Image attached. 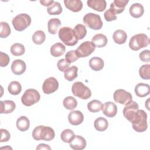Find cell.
I'll return each mask as SVG.
<instances>
[{
	"mask_svg": "<svg viewBox=\"0 0 150 150\" xmlns=\"http://www.w3.org/2000/svg\"><path fill=\"white\" fill-rule=\"evenodd\" d=\"M128 0H115L110 5V9L117 15L122 13L127 4L128 3Z\"/></svg>",
	"mask_w": 150,
	"mask_h": 150,
	"instance_id": "obj_17",
	"label": "cell"
},
{
	"mask_svg": "<svg viewBox=\"0 0 150 150\" xmlns=\"http://www.w3.org/2000/svg\"><path fill=\"white\" fill-rule=\"evenodd\" d=\"M113 98L116 103L125 105L132 101L131 94L123 89H118L115 90L113 95Z\"/></svg>",
	"mask_w": 150,
	"mask_h": 150,
	"instance_id": "obj_11",
	"label": "cell"
},
{
	"mask_svg": "<svg viewBox=\"0 0 150 150\" xmlns=\"http://www.w3.org/2000/svg\"><path fill=\"white\" fill-rule=\"evenodd\" d=\"M12 23L15 30L23 31L30 25L31 18L26 13H21L12 19Z\"/></svg>",
	"mask_w": 150,
	"mask_h": 150,
	"instance_id": "obj_6",
	"label": "cell"
},
{
	"mask_svg": "<svg viewBox=\"0 0 150 150\" xmlns=\"http://www.w3.org/2000/svg\"><path fill=\"white\" fill-rule=\"evenodd\" d=\"M68 120L73 125H78L82 123L84 120L83 113L79 110L71 111L68 115Z\"/></svg>",
	"mask_w": 150,
	"mask_h": 150,
	"instance_id": "obj_14",
	"label": "cell"
},
{
	"mask_svg": "<svg viewBox=\"0 0 150 150\" xmlns=\"http://www.w3.org/2000/svg\"><path fill=\"white\" fill-rule=\"evenodd\" d=\"M75 135L74 132L70 129H64L60 135L61 139L66 143H70L73 139Z\"/></svg>",
	"mask_w": 150,
	"mask_h": 150,
	"instance_id": "obj_38",
	"label": "cell"
},
{
	"mask_svg": "<svg viewBox=\"0 0 150 150\" xmlns=\"http://www.w3.org/2000/svg\"><path fill=\"white\" fill-rule=\"evenodd\" d=\"M75 35L78 40L83 39L87 34V29L84 25L82 24L77 25L73 29Z\"/></svg>",
	"mask_w": 150,
	"mask_h": 150,
	"instance_id": "obj_33",
	"label": "cell"
},
{
	"mask_svg": "<svg viewBox=\"0 0 150 150\" xmlns=\"http://www.w3.org/2000/svg\"><path fill=\"white\" fill-rule=\"evenodd\" d=\"M61 25V21L58 18H52L48 21V31L50 34L55 35L59 26Z\"/></svg>",
	"mask_w": 150,
	"mask_h": 150,
	"instance_id": "obj_28",
	"label": "cell"
},
{
	"mask_svg": "<svg viewBox=\"0 0 150 150\" xmlns=\"http://www.w3.org/2000/svg\"><path fill=\"white\" fill-rule=\"evenodd\" d=\"M71 91L74 96L83 100H87L91 96L90 89L81 81H76L73 84Z\"/></svg>",
	"mask_w": 150,
	"mask_h": 150,
	"instance_id": "obj_5",
	"label": "cell"
},
{
	"mask_svg": "<svg viewBox=\"0 0 150 150\" xmlns=\"http://www.w3.org/2000/svg\"><path fill=\"white\" fill-rule=\"evenodd\" d=\"M149 42L148 36L144 33H139L134 35L129 40V47L134 51L146 47Z\"/></svg>",
	"mask_w": 150,
	"mask_h": 150,
	"instance_id": "obj_3",
	"label": "cell"
},
{
	"mask_svg": "<svg viewBox=\"0 0 150 150\" xmlns=\"http://www.w3.org/2000/svg\"><path fill=\"white\" fill-rule=\"evenodd\" d=\"M91 42L93 43L97 47H103L106 46L108 40L107 37L101 33H98L95 35L92 39Z\"/></svg>",
	"mask_w": 150,
	"mask_h": 150,
	"instance_id": "obj_23",
	"label": "cell"
},
{
	"mask_svg": "<svg viewBox=\"0 0 150 150\" xmlns=\"http://www.w3.org/2000/svg\"><path fill=\"white\" fill-rule=\"evenodd\" d=\"M105 19L108 22H111L117 19V16L114 12L110 8L107 10L104 13Z\"/></svg>",
	"mask_w": 150,
	"mask_h": 150,
	"instance_id": "obj_43",
	"label": "cell"
},
{
	"mask_svg": "<svg viewBox=\"0 0 150 150\" xmlns=\"http://www.w3.org/2000/svg\"><path fill=\"white\" fill-rule=\"evenodd\" d=\"M112 38L115 43L122 45L124 44L127 39V33L121 29H118L114 32L112 35Z\"/></svg>",
	"mask_w": 150,
	"mask_h": 150,
	"instance_id": "obj_24",
	"label": "cell"
},
{
	"mask_svg": "<svg viewBox=\"0 0 150 150\" xmlns=\"http://www.w3.org/2000/svg\"><path fill=\"white\" fill-rule=\"evenodd\" d=\"M78 68L75 66H73L68 68L64 73V77L66 80L71 81L77 77Z\"/></svg>",
	"mask_w": 150,
	"mask_h": 150,
	"instance_id": "obj_30",
	"label": "cell"
},
{
	"mask_svg": "<svg viewBox=\"0 0 150 150\" xmlns=\"http://www.w3.org/2000/svg\"><path fill=\"white\" fill-rule=\"evenodd\" d=\"M78 59H79V57L77 56L76 50H72L67 52L65 55L66 60L70 64L73 62H74Z\"/></svg>",
	"mask_w": 150,
	"mask_h": 150,
	"instance_id": "obj_41",
	"label": "cell"
},
{
	"mask_svg": "<svg viewBox=\"0 0 150 150\" xmlns=\"http://www.w3.org/2000/svg\"><path fill=\"white\" fill-rule=\"evenodd\" d=\"M55 136V133L53 128L50 127L39 125L34 128L32 131V137L35 140H44L50 141Z\"/></svg>",
	"mask_w": 150,
	"mask_h": 150,
	"instance_id": "obj_1",
	"label": "cell"
},
{
	"mask_svg": "<svg viewBox=\"0 0 150 150\" xmlns=\"http://www.w3.org/2000/svg\"><path fill=\"white\" fill-rule=\"evenodd\" d=\"M64 107L69 110H73L76 108L77 105V101L76 98L71 96H67L64 100L63 102Z\"/></svg>",
	"mask_w": 150,
	"mask_h": 150,
	"instance_id": "obj_35",
	"label": "cell"
},
{
	"mask_svg": "<svg viewBox=\"0 0 150 150\" xmlns=\"http://www.w3.org/2000/svg\"><path fill=\"white\" fill-rule=\"evenodd\" d=\"M139 74L140 77L144 80L150 79V64H144L139 67Z\"/></svg>",
	"mask_w": 150,
	"mask_h": 150,
	"instance_id": "obj_39",
	"label": "cell"
},
{
	"mask_svg": "<svg viewBox=\"0 0 150 150\" xmlns=\"http://www.w3.org/2000/svg\"><path fill=\"white\" fill-rule=\"evenodd\" d=\"M149 53H150V52L149 50H144L142 51L139 55L140 60L144 62H146V63L149 62L150 61Z\"/></svg>",
	"mask_w": 150,
	"mask_h": 150,
	"instance_id": "obj_46",
	"label": "cell"
},
{
	"mask_svg": "<svg viewBox=\"0 0 150 150\" xmlns=\"http://www.w3.org/2000/svg\"><path fill=\"white\" fill-rule=\"evenodd\" d=\"M66 51L65 46L61 43H56L50 47V54L53 57H59L62 56Z\"/></svg>",
	"mask_w": 150,
	"mask_h": 150,
	"instance_id": "obj_26",
	"label": "cell"
},
{
	"mask_svg": "<svg viewBox=\"0 0 150 150\" xmlns=\"http://www.w3.org/2000/svg\"><path fill=\"white\" fill-rule=\"evenodd\" d=\"M40 3L45 6H49L54 3V1L53 0H49V1H43L42 0V1H40Z\"/></svg>",
	"mask_w": 150,
	"mask_h": 150,
	"instance_id": "obj_48",
	"label": "cell"
},
{
	"mask_svg": "<svg viewBox=\"0 0 150 150\" xmlns=\"http://www.w3.org/2000/svg\"><path fill=\"white\" fill-rule=\"evenodd\" d=\"M146 120V113L142 110H138L137 116L134 121L131 122L133 129L138 132L145 131L148 128Z\"/></svg>",
	"mask_w": 150,
	"mask_h": 150,
	"instance_id": "obj_4",
	"label": "cell"
},
{
	"mask_svg": "<svg viewBox=\"0 0 150 150\" xmlns=\"http://www.w3.org/2000/svg\"><path fill=\"white\" fill-rule=\"evenodd\" d=\"M40 98L39 93L35 89L26 90L21 97V101L25 106H31L38 103Z\"/></svg>",
	"mask_w": 150,
	"mask_h": 150,
	"instance_id": "obj_7",
	"label": "cell"
},
{
	"mask_svg": "<svg viewBox=\"0 0 150 150\" xmlns=\"http://www.w3.org/2000/svg\"><path fill=\"white\" fill-rule=\"evenodd\" d=\"M87 4L88 7L98 12L104 11L107 6L106 1L104 0H88Z\"/></svg>",
	"mask_w": 150,
	"mask_h": 150,
	"instance_id": "obj_18",
	"label": "cell"
},
{
	"mask_svg": "<svg viewBox=\"0 0 150 150\" xmlns=\"http://www.w3.org/2000/svg\"><path fill=\"white\" fill-rule=\"evenodd\" d=\"M96 47L92 42H84L76 50V54L79 58L87 57L94 51Z\"/></svg>",
	"mask_w": 150,
	"mask_h": 150,
	"instance_id": "obj_9",
	"label": "cell"
},
{
	"mask_svg": "<svg viewBox=\"0 0 150 150\" xmlns=\"http://www.w3.org/2000/svg\"><path fill=\"white\" fill-rule=\"evenodd\" d=\"M83 22L89 28L93 30H99L103 26V22L100 15L88 13L83 17Z\"/></svg>",
	"mask_w": 150,
	"mask_h": 150,
	"instance_id": "obj_8",
	"label": "cell"
},
{
	"mask_svg": "<svg viewBox=\"0 0 150 150\" xmlns=\"http://www.w3.org/2000/svg\"><path fill=\"white\" fill-rule=\"evenodd\" d=\"M11 53L15 56H22L25 53V49L24 46L19 43H15L13 44L10 49Z\"/></svg>",
	"mask_w": 150,
	"mask_h": 150,
	"instance_id": "obj_31",
	"label": "cell"
},
{
	"mask_svg": "<svg viewBox=\"0 0 150 150\" xmlns=\"http://www.w3.org/2000/svg\"><path fill=\"white\" fill-rule=\"evenodd\" d=\"M94 128L98 131H104L108 128V122L107 120L103 117H98L94 121Z\"/></svg>",
	"mask_w": 150,
	"mask_h": 150,
	"instance_id": "obj_29",
	"label": "cell"
},
{
	"mask_svg": "<svg viewBox=\"0 0 150 150\" xmlns=\"http://www.w3.org/2000/svg\"><path fill=\"white\" fill-rule=\"evenodd\" d=\"M69 66L70 63H68L65 59H60L57 63L58 69L62 72H64L68 68H69Z\"/></svg>",
	"mask_w": 150,
	"mask_h": 150,
	"instance_id": "obj_42",
	"label": "cell"
},
{
	"mask_svg": "<svg viewBox=\"0 0 150 150\" xmlns=\"http://www.w3.org/2000/svg\"><path fill=\"white\" fill-rule=\"evenodd\" d=\"M63 9L60 4L58 2H54L49 7L47 8V13L50 15H60L62 12Z\"/></svg>",
	"mask_w": 150,
	"mask_h": 150,
	"instance_id": "obj_36",
	"label": "cell"
},
{
	"mask_svg": "<svg viewBox=\"0 0 150 150\" xmlns=\"http://www.w3.org/2000/svg\"><path fill=\"white\" fill-rule=\"evenodd\" d=\"M90 68L94 71H100L102 70L104 66L103 60L98 57H93L89 61Z\"/></svg>",
	"mask_w": 150,
	"mask_h": 150,
	"instance_id": "obj_25",
	"label": "cell"
},
{
	"mask_svg": "<svg viewBox=\"0 0 150 150\" xmlns=\"http://www.w3.org/2000/svg\"><path fill=\"white\" fill-rule=\"evenodd\" d=\"M0 113L9 114L12 112L16 107L15 103L12 100H5L0 101Z\"/></svg>",
	"mask_w": 150,
	"mask_h": 150,
	"instance_id": "obj_19",
	"label": "cell"
},
{
	"mask_svg": "<svg viewBox=\"0 0 150 150\" xmlns=\"http://www.w3.org/2000/svg\"><path fill=\"white\" fill-rule=\"evenodd\" d=\"M64 4L68 9L74 12L80 11L83 8V3L80 0H64Z\"/></svg>",
	"mask_w": 150,
	"mask_h": 150,
	"instance_id": "obj_20",
	"label": "cell"
},
{
	"mask_svg": "<svg viewBox=\"0 0 150 150\" xmlns=\"http://www.w3.org/2000/svg\"><path fill=\"white\" fill-rule=\"evenodd\" d=\"M8 90L12 95H18L22 91V86L18 81H13L9 83Z\"/></svg>",
	"mask_w": 150,
	"mask_h": 150,
	"instance_id": "obj_34",
	"label": "cell"
},
{
	"mask_svg": "<svg viewBox=\"0 0 150 150\" xmlns=\"http://www.w3.org/2000/svg\"><path fill=\"white\" fill-rule=\"evenodd\" d=\"M103 113L108 117H114L117 112V107L115 103L108 101L104 103L102 108Z\"/></svg>",
	"mask_w": 150,
	"mask_h": 150,
	"instance_id": "obj_13",
	"label": "cell"
},
{
	"mask_svg": "<svg viewBox=\"0 0 150 150\" xmlns=\"http://www.w3.org/2000/svg\"><path fill=\"white\" fill-rule=\"evenodd\" d=\"M103 104L97 100H93L87 104V108L91 112H97L102 110Z\"/></svg>",
	"mask_w": 150,
	"mask_h": 150,
	"instance_id": "obj_32",
	"label": "cell"
},
{
	"mask_svg": "<svg viewBox=\"0 0 150 150\" xmlns=\"http://www.w3.org/2000/svg\"><path fill=\"white\" fill-rule=\"evenodd\" d=\"M46 39V35L42 30H39L36 31L32 36V41L36 45L42 44Z\"/></svg>",
	"mask_w": 150,
	"mask_h": 150,
	"instance_id": "obj_37",
	"label": "cell"
},
{
	"mask_svg": "<svg viewBox=\"0 0 150 150\" xmlns=\"http://www.w3.org/2000/svg\"><path fill=\"white\" fill-rule=\"evenodd\" d=\"M36 149H49L50 150L51 148L48 145L45 144H40L37 147Z\"/></svg>",
	"mask_w": 150,
	"mask_h": 150,
	"instance_id": "obj_47",
	"label": "cell"
},
{
	"mask_svg": "<svg viewBox=\"0 0 150 150\" xmlns=\"http://www.w3.org/2000/svg\"><path fill=\"white\" fill-rule=\"evenodd\" d=\"M10 34H11V28L8 25V23L5 22H1L0 37L1 38H6Z\"/></svg>",
	"mask_w": 150,
	"mask_h": 150,
	"instance_id": "obj_40",
	"label": "cell"
},
{
	"mask_svg": "<svg viewBox=\"0 0 150 150\" xmlns=\"http://www.w3.org/2000/svg\"><path fill=\"white\" fill-rule=\"evenodd\" d=\"M70 146L74 150H82L86 146V141L81 136L75 135L69 143Z\"/></svg>",
	"mask_w": 150,
	"mask_h": 150,
	"instance_id": "obj_15",
	"label": "cell"
},
{
	"mask_svg": "<svg viewBox=\"0 0 150 150\" xmlns=\"http://www.w3.org/2000/svg\"><path fill=\"white\" fill-rule=\"evenodd\" d=\"M59 88V82L56 78L50 77L46 79L42 85V90L44 93L49 94L56 91Z\"/></svg>",
	"mask_w": 150,
	"mask_h": 150,
	"instance_id": "obj_12",
	"label": "cell"
},
{
	"mask_svg": "<svg viewBox=\"0 0 150 150\" xmlns=\"http://www.w3.org/2000/svg\"><path fill=\"white\" fill-rule=\"evenodd\" d=\"M26 64L21 59L15 60L11 64V70L16 75H21L26 70Z\"/></svg>",
	"mask_w": 150,
	"mask_h": 150,
	"instance_id": "obj_16",
	"label": "cell"
},
{
	"mask_svg": "<svg viewBox=\"0 0 150 150\" xmlns=\"http://www.w3.org/2000/svg\"><path fill=\"white\" fill-rule=\"evenodd\" d=\"M0 131H1V136L0 142H4L8 141L11 137L9 132L8 130L3 128H1L0 129Z\"/></svg>",
	"mask_w": 150,
	"mask_h": 150,
	"instance_id": "obj_45",
	"label": "cell"
},
{
	"mask_svg": "<svg viewBox=\"0 0 150 150\" xmlns=\"http://www.w3.org/2000/svg\"><path fill=\"white\" fill-rule=\"evenodd\" d=\"M138 110V104L135 101H132L128 104L125 105L123 109V115L127 120L132 122L137 116Z\"/></svg>",
	"mask_w": 150,
	"mask_h": 150,
	"instance_id": "obj_10",
	"label": "cell"
},
{
	"mask_svg": "<svg viewBox=\"0 0 150 150\" xmlns=\"http://www.w3.org/2000/svg\"><path fill=\"white\" fill-rule=\"evenodd\" d=\"M135 93L138 97H144L150 93V87L148 84L139 83L135 87Z\"/></svg>",
	"mask_w": 150,
	"mask_h": 150,
	"instance_id": "obj_21",
	"label": "cell"
},
{
	"mask_svg": "<svg viewBox=\"0 0 150 150\" xmlns=\"http://www.w3.org/2000/svg\"><path fill=\"white\" fill-rule=\"evenodd\" d=\"M130 15L135 18H139L142 16L144 12L143 6L139 3H134L129 8V9Z\"/></svg>",
	"mask_w": 150,
	"mask_h": 150,
	"instance_id": "obj_22",
	"label": "cell"
},
{
	"mask_svg": "<svg viewBox=\"0 0 150 150\" xmlns=\"http://www.w3.org/2000/svg\"><path fill=\"white\" fill-rule=\"evenodd\" d=\"M59 39L67 46H73L78 42L73 29L70 27L64 26L61 28L58 32Z\"/></svg>",
	"mask_w": 150,
	"mask_h": 150,
	"instance_id": "obj_2",
	"label": "cell"
},
{
	"mask_svg": "<svg viewBox=\"0 0 150 150\" xmlns=\"http://www.w3.org/2000/svg\"><path fill=\"white\" fill-rule=\"evenodd\" d=\"M9 60V57L7 54L0 52V66L1 67H3L6 66L8 64Z\"/></svg>",
	"mask_w": 150,
	"mask_h": 150,
	"instance_id": "obj_44",
	"label": "cell"
},
{
	"mask_svg": "<svg viewBox=\"0 0 150 150\" xmlns=\"http://www.w3.org/2000/svg\"><path fill=\"white\" fill-rule=\"evenodd\" d=\"M16 127L21 131H26L30 126L29 120L25 116H21L17 119Z\"/></svg>",
	"mask_w": 150,
	"mask_h": 150,
	"instance_id": "obj_27",
	"label": "cell"
}]
</instances>
